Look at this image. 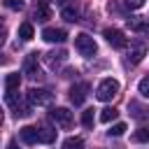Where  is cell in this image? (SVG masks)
<instances>
[{"mask_svg": "<svg viewBox=\"0 0 149 149\" xmlns=\"http://www.w3.org/2000/svg\"><path fill=\"white\" fill-rule=\"evenodd\" d=\"M61 16H63L65 21H72V23L79 21V12H77L74 7H63V9H61Z\"/></svg>", "mask_w": 149, "mask_h": 149, "instance_id": "obj_19", "label": "cell"}, {"mask_svg": "<svg viewBox=\"0 0 149 149\" xmlns=\"http://www.w3.org/2000/svg\"><path fill=\"white\" fill-rule=\"evenodd\" d=\"M133 142H149V128L147 126H140L133 133Z\"/></svg>", "mask_w": 149, "mask_h": 149, "instance_id": "obj_20", "label": "cell"}, {"mask_svg": "<svg viewBox=\"0 0 149 149\" xmlns=\"http://www.w3.org/2000/svg\"><path fill=\"white\" fill-rule=\"evenodd\" d=\"M93 121H95L93 109H86V112L81 114V123H84V128H93Z\"/></svg>", "mask_w": 149, "mask_h": 149, "instance_id": "obj_23", "label": "cell"}, {"mask_svg": "<svg viewBox=\"0 0 149 149\" xmlns=\"http://www.w3.org/2000/svg\"><path fill=\"white\" fill-rule=\"evenodd\" d=\"M74 49H77L84 58H91V56L98 51V44H95V40H93L91 35L79 33V35H74Z\"/></svg>", "mask_w": 149, "mask_h": 149, "instance_id": "obj_1", "label": "cell"}, {"mask_svg": "<svg viewBox=\"0 0 149 149\" xmlns=\"http://www.w3.org/2000/svg\"><path fill=\"white\" fill-rule=\"evenodd\" d=\"M49 116H51V121H56V126H61V128H70V126H72V112H70L68 107H51Z\"/></svg>", "mask_w": 149, "mask_h": 149, "instance_id": "obj_5", "label": "cell"}, {"mask_svg": "<svg viewBox=\"0 0 149 149\" xmlns=\"http://www.w3.org/2000/svg\"><path fill=\"white\" fill-rule=\"evenodd\" d=\"M107 133H109V135H114V137H119V135H123V133H126V123H114Z\"/></svg>", "mask_w": 149, "mask_h": 149, "instance_id": "obj_26", "label": "cell"}, {"mask_svg": "<svg viewBox=\"0 0 149 149\" xmlns=\"http://www.w3.org/2000/svg\"><path fill=\"white\" fill-rule=\"evenodd\" d=\"M51 100H54V93L51 91H47V88H30L28 91V102L35 107H42V105H51Z\"/></svg>", "mask_w": 149, "mask_h": 149, "instance_id": "obj_4", "label": "cell"}, {"mask_svg": "<svg viewBox=\"0 0 149 149\" xmlns=\"http://www.w3.org/2000/svg\"><path fill=\"white\" fill-rule=\"evenodd\" d=\"M19 37H21V40H26V42H28V40H33V23H30V21H26V23H21V26H19Z\"/></svg>", "mask_w": 149, "mask_h": 149, "instance_id": "obj_17", "label": "cell"}, {"mask_svg": "<svg viewBox=\"0 0 149 149\" xmlns=\"http://www.w3.org/2000/svg\"><path fill=\"white\" fill-rule=\"evenodd\" d=\"M88 81H79V84H74L72 88H70V100H72V105H81L84 100H86V95H88Z\"/></svg>", "mask_w": 149, "mask_h": 149, "instance_id": "obj_8", "label": "cell"}, {"mask_svg": "<svg viewBox=\"0 0 149 149\" xmlns=\"http://www.w3.org/2000/svg\"><path fill=\"white\" fill-rule=\"evenodd\" d=\"M2 5L7 7V9H14V12H19V9H23V0H2Z\"/></svg>", "mask_w": 149, "mask_h": 149, "instance_id": "obj_24", "label": "cell"}, {"mask_svg": "<svg viewBox=\"0 0 149 149\" xmlns=\"http://www.w3.org/2000/svg\"><path fill=\"white\" fill-rule=\"evenodd\" d=\"M119 116V109H114V107H105L102 112H100V121L102 123H109V121H114Z\"/></svg>", "mask_w": 149, "mask_h": 149, "instance_id": "obj_18", "label": "cell"}, {"mask_svg": "<svg viewBox=\"0 0 149 149\" xmlns=\"http://www.w3.org/2000/svg\"><path fill=\"white\" fill-rule=\"evenodd\" d=\"M37 56H40V54H28V56L23 58V74H28V77H33V79L42 77V70H40Z\"/></svg>", "mask_w": 149, "mask_h": 149, "instance_id": "obj_7", "label": "cell"}, {"mask_svg": "<svg viewBox=\"0 0 149 149\" xmlns=\"http://www.w3.org/2000/svg\"><path fill=\"white\" fill-rule=\"evenodd\" d=\"M116 93H119V81H116V79H112V77L102 79V81L98 84V88H95V98H98V100H102V102L112 100Z\"/></svg>", "mask_w": 149, "mask_h": 149, "instance_id": "obj_2", "label": "cell"}, {"mask_svg": "<svg viewBox=\"0 0 149 149\" xmlns=\"http://www.w3.org/2000/svg\"><path fill=\"white\" fill-rule=\"evenodd\" d=\"M63 149H84V140L81 137H68L63 142Z\"/></svg>", "mask_w": 149, "mask_h": 149, "instance_id": "obj_21", "label": "cell"}, {"mask_svg": "<svg viewBox=\"0 0 149 149\" xmlns=\"http://www.w3.org/2000/svg\"><path fill=\"white\" fill-rule=\"evenodd\" d=\"M33 19H37L40 23L51 19V9H49V0H37V7L33 12Z\"/></svg>", "mask_w": 149, "mask_h": 149, "instance_id": "obj_10", "label": "cell"}, {"mask_svg": "<svg viewBox=\"0 0 149 149\" xmlns=\"http://www.w3.org/2000/svg\"><path fill=\"white\" fill-rule=\"evenodd\" d=\"M128 109H130V116L140 123H149V107L140 105V102H128Z\"/></svg>", "mask_w": 149, "mask_h": 149, "instance_id": "obj_9", "label": "cell"}, {"mask_svg": "<svg viewBox=\"0 0 149 149\" xmlns=\"http://www.w3.org/2000/svg\"><path fill=\"white\" fill-rule=\"evenodd\" d=\"M126 21H128V28L135 30V33H147V30H149V23L142 21L140 16H130V19H126Z\"/></svg>", "mask_w": 149, "mask_h": 149, "instance_id": "obj_13", "label": "cell"}, {"mask_svg": "<svg viewBox=\"0 0 149 149\" xmlns=\"http://www.w3.org/2000/svg\"><path fill=\"white\" fill-rule=\"evenodd\" d=\"M30 107H33L30 102H28V105H19V107H16V116H30V114H33Z\"/></svg>", "mask_w": 149, "mask_h": 149, "instance_id": "obj_27", "label": "cell"}, {"mask_svg": "<svg viewBox=\"0 0 149 149\" xmlns=\"http://www.w3.org/2000/svg\"><path fill=\"white\" fill-rule=\"evenodd\" d=\"M19 135H21V140H23L26 144H35V142H40V128L23 126V128L19 130Z\"/></svg>", "mask_w": 149, "mask_h": 149, "instance_id": "obj_11", "label": "cell"}, {"mask_svg": "<svg viewBox=\"0 0 149 149\" xmlns=\"http://www.w3.org/2000/svg\"><path fill=\"white\" fill-rule=\"evenodd\" d=\"M137 91H140L144 98H149V74L140 79V84H137Z\"/></svg>", "mask_w": 149, "mask_h": 149, "instance_id": "obj_25", "label": "cell"}, {"mask_svg": "<svg viewBox=\"0 0 149 149\" xmlns=\"http://www.w3.org/2000/svg\"><path fill=\"white\" fill-rule=\"evenodd\" d=\"M19 84H21L19 72H9V74L5 77V91H7V93H9V91H16V88H19Z\"/></svg>", "mask_w": 149, "mask_h": 149, "instance_id": "obj_15", "label": "cell"}, {"mask_svg": "<svg viewBox=\"0 0 149 149\" xmlns=\"http://www.w3.org/2000/svg\"><path fill=\"white\" fill-rule=\"evenodd\" d=\"M68 35H65V30H61V28H44L42 30V40H47V42H63Z\"/></svg>", "mask_w": 149, "mask_h": 149, "instance_id": "obj_12", "label": "cell"}, {"mask_svg": "<svg viewBox=\"0 0 149 149\" xmlns=\"http://www.w3.org/2000/svg\"><path fill=\"white\" fill-rule=\"evenodd\" d=\"M5 102H7L9 107H14V109H16V107L21 105V98H19V93H16V91H9V93H5Z\"/></svg>", "mask_w": 149, "mask_h": 149, "instance_id": "obj_22", "label": "cell"}, {"mask_svg": "<svg viewBox=\"0 0 149 149\" xmlns=\"http://www.w3.org/2000/svg\"><path fill=\"white\" fill-rule=\"evenodd\" d=\"M54 140H56V130H54V128H49V126H42V128H40V142L51 144Z\"/></svg>", "mask_w": 149, "mask_h": 149, "instance_id": "obj_16", "label": "cell"}, {"mask_svg": "<svg viewBox=\"0 0 149 149\" xmlns=\"http://www.w3.org/2000/svg\"><path fill=\"white\" fill-rule=\"evenodd\" d=\"M7 149H19V147H16V142H14V140H12V142H9V147H7Z\"/></svg>", "mask_w": 149, "mask_h": 149, "instance_id": "obj_29", "label": "cell"}, {"mask_svg": "<svg viewBox=\"0 0 149 149\" xmlns=\"http://www.w3.org/2000/svg\"><path fill=\"white\" fill-rule=\"evenodd\" d=\"M144 56H147V42L142 37H135L130 42V47H128V63L130 65H137Z\"/></svg>", "mask_w": 149, "mask_h": 149, "instance_id": "obj_3", "label": "cell"}, {"mask_svg": "<svg viewBox=\"0 0 149 149\" xmlns=\"http://www.w3.org/2000/svg\"><path fill=\"white\" fill-rule=\"evenodd\" d=\"M126 2V7H130V9H140L142 5H144V0H123Z\"/></svg>", "mask_w": 149, "mask_h": 149, "instance_id": "obj_28", "label": "cell"}, {"mask_svg": "<svg viewBox=\"0 0 149 149\" xmlns=\"http://www.w3.org/2000/svg\"><path fill=\"white\" fill-rule=\"evenodd\" d=\"M65 51H51V54H44V61L49 63V68H56L58 63H63L65 61Z\"/></svg>", "mask_w": 149, "mask_h": 149, "instance_id": "obj_14", "label": "cell"}, {"mask_svg": "<svg viewBox=\"0 0 149 149\" xmlns=\"http://www.w3.org/2000/svg\"><path fill=\"white\" fill-rule=\"evenodd\" d=\"M56 2H58V5H63V2H65V0H56Z\"/></svg>", "mask_w": 149, "mask_h": 149, "instance_id": "obj_30", "label": "cell"}, {"mask_svg": "<svg viewBox=\"0 0 149 149\" xmlns=\"http://www.w3.org/2000/svg\"><path fill=\"white\" fill-rule=\"evenodd\" d=\"M105 40L114 47V49H126L128 47V40H126V35L119 30V28H105Z\"/></svg>", "mask_w": 149, "mask_h": 149, "instance_id": "obj_6", "label": "cell"}]
</instances>
